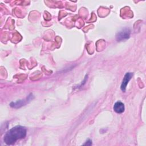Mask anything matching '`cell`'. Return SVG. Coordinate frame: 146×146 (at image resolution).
I'll return each mask as SVG.
<instances>
[{"instance_id":"6da1fadb","label":"cell","mask_w":146,"mask_h":146,"mask_svg":"<svg viewBox=\"0 0 146 146\" xmlns=\"http://www.w3.org/2000/svg\"><path fill=\"white\" fill-rule=\"evenodd\" d=\"M26 129L22 126L17 125L9 129L5 135L3 140L7 145L14 144L18 140L24 138L26 135Z\"/></svg>"},{"instance_id":"7a4b0ae2","label":"cell","mask_w":146,"mask_h":146,"mask_svg":"<svg viewBox=\"0 0 146 146\" xmlns=\"http://www.w3.org/2000/svg\"><path fill=\"white\" fill-rule=\"evenodd\" d=\"M131 30L128 28H124L119 31L116 35V38L117 41H122L129 38Z\"/></svg>"},{"instance_id":"3957f363","label":"cell","mask_w":146,"mask_h":146,"mask_svg":"<svg viewBox=\"0 0 146 146\" xmlns=\"http://www.w3.org/2000/svg\"><path fill=\"white\" fill-rule=\"evenodd\" d=\"M132 75H133V74L131 72H127L125 74V75H124V77L123 79V81H122V83L121 84V87H120L121 91H123V92H125L127 85L129 81L131 80Z\"/></svg>"},{"instance_id":"277c9868","label":"cell","mask_w":146,"mask_h":146,"mask_svg":"<svg viewBox=\"0 0 146 146\" xmlns=\"http://www.w3.org/2000/svg\"><path fill=\"white\" fill-rule=\"evenodd\" d=\"M124 109H125L124 105V104L122 102L119 101V102H116L114 104L113 110L116 113H123L124 111Z\"/></svg>"},{"instance_id":"5b68a950","label":"cell","mask_w":146,"mask_h":146,"mask_svg":"<svg viewBox=\"0 0 146 146\" xmlns=\"http://www.w3.org/2000/svg\"><path fill=\"white\" fill-rule=\"evenodd\" d=\"M83 145H92V141L91 140H88L86 142V143H84Z\"/></svg>"}]
</instances>
